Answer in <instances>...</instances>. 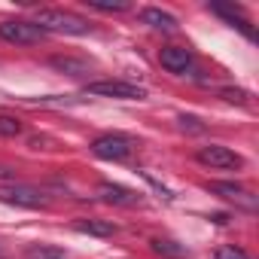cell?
Segmentation results:
<instances>
[{
    "instance_id": "4fadbf2b",
    "label": "cell",
    "mask_w": 259,
    "mask_h": 259,
    "mask_svg": "<svg viewBox=\"0 0 259 259\" xmlns=\"http://www.w3.org/2000/svg\"><path fill=\"white\" fill-rule=\"evenodd\" d=\"M150 247H153V253H159V256H171V259H183V256H186V250H183L180 244L168 241V238H153Z\"/></svg>"
},
{
    "instance_id": "e0dca14e",
    "label": "cell",
    "mask_w": 259,
    "mask_h": 259,
    "mask_svg": "<svg viewBox=\"0 0 259 259\" xmlns=\"http://www.w3.org/2000/svg\"><path fill=\"white\" fill-rule=\"evenodd\" d=\"M213 259H250V256L241 247H235V244H223V247L213 250Z\"/></svg>"
},
{
    "instance_id": "277c9868",
    "label": "cell",
    "mask_w": 259,
    "mask_h": 259,
    "mask_svg": "<svg viewBox=\"0 0 259 259\" xmlns=\"http://www.w3.org/2000/svg\"><path fill=\"white\" fill-rule=\"evenodd\" d=\"M195 159L204 165V168H213V171H238L244 165V159L229 150V147H220V144H210V147H201L195 153Z\"/></svg>"
},
{
    "instance_id": "3957f363",
    "label": "cell",
    "mask_w": 259,
    "mask_h": 259,
    "mask_svg": "<svg viewBox=\"0 0 259 259\" xmlns=\"http://www.w3.org/2000/svg\"><path fill=\"white\" fill-rule=\"evenodd\" d=\"M89 95H98V98H122V101H144L147 92L135 82H125V79H98V82H89L85 85Z\"/></svg>"
},
{
    "instance_id": "52a82bcc",
    "label": "cell",
    "mask_w": 259,
    "mask_h": 259,
    "mask_svg": "<svg viewBox=\"0 0 259 259\" xmlns=\"http://www.w3.org/2000/svg\"><path fill=\"white\" fill-rule=\"evenodd\" d=\"M98 198L107 201V204H116V207H135V204H141V192L128 189V186H119V183H101L98 186Z\"/></svg>"
},
{
    "instance_id": "d6986e66",
    "label": "cell",
    "mask_w": 259,
    "mask_h": 259,
    "mask_svg": "<svg viewBox=\"0 0 259 259\" xmlns=\"http://www.w3.org/2000/svg\"><path fill=\"white\" fill-rule=\"evenodd\" d=\"M4 256H7V250H4V244H0V259H4Z\"/></svg>"
},
{
    "instance_id": "ba28073f",
    "label": "cell",
    "mask_w": 259,
    "mask_h": 259,
    "mask_svg": "<svg viewBox=\"0 0 259 259\" xmlns=\"http://www.w3.org/2000/svg\"><path fill=\"white\" fill-rule=\"evenodd\" d=\"M213 195H220V198H226V201H235L238 207H244V210H253L256 207V198L244 189V186H238V183H226V180H217V183H210L207 186Z\"/></svg>"
},
{
    "instance_id": "2e32d148",
    "label": "cell",
    "mask_w": 259,
    "mask_h": 259,
    "mask_svg": "<svg viewBox=\"0 0 259 259\" xmlns=\"http://www.w3.org/2000/svg\"><path fill=\"white\" fill-rule=\"evenodd\" d=\"M22 132H25L22 119H16L10 113H0V138H19Z\"/></svg>"
},
{
    "instance_id": "8fae6325",
    "label": "cell",
    "mask_w": 259,
    "mask_h": 259,
    "mask_svg": "<svg viewBox=\"0 0 259 259\" xmlns=\"http://www.w3.org/2000/svg\"><path fill=\"white\" fill-rule=\"evenodd\" d=\"M73 229L82 235H95V238H113L119 232V226L113 220H76Z\"/></svg>"
},
{
    "instance_id": "6da1fadb",
    "label": "cell",
    "mask_w": 259,
    "mask_h": 259,
    "mask_svg": "<svg viewBox=\"0 0 259 259\" xmlns=\"http://www.w3.org/2000/svg\"><path fill=\"white\" fill-rule=\"evenodd\" d=\"M34 25L43 31V34H70V37H82L89 34V22L73 16V13H64V10H40Z\"/></svg>"
},
{
    "instance_id": "7c38bea8",
    "label": "cell",
    "mask_w": 259,
    "mask_h": 259,
    "mask_svg": "<svg viewBox=\"0 0 259 259\" xmlns=\"http://www.w3.org/2000/svg\"><path fill=\"white\" fill-rule=\"evenodd\" d=\"M49 64L58 67V70H64V73H70V76H85L89 73V64L85 61H76V58H67V55H55Z\"/></svg>"
},
{
    "instance_id": "5b68a950",
    "label": "cell",
    "mask_w": 259,
    "mask_h": 259,
    "mask_svg": "<svg viewBox=\"0 0 259 259\" xmlns=\"http://www.w3.org/2000/svg\"><path fill=\"white\" fill-rule=\"evenodd\" d=\"M46 34L34 25V22H22V19H7L0 22V40L7 43H16V46H31V43H40Z\"/></svg>"
},
{
    "instance_id": "30bf717a",
    "label": "cell",
    "mask_w": 259,
    "mask_h": 259,
    "mask_svg": "<svg viewBox=\"0 0 259 259\" xmlns=\"http://www.w3.org/2000/svg\"><path fill=\"white\" fill-rule=\"evenodd\" d=\"M141 22L150 25L153 31H165V34L177 31V19H174L171 13L159 10V7H144V10H141Z\"/></svg>"
},
{
    "instance_id": "7a4b0ae2",
    "label": "cell",
    "mask_w": 259,
    "mask_h": 259,
    "mask_svg": "<svg viewBox=\"0 0 259 259\" xmlns=\"http://www.w3.org/2000/svg\"><path fill=\"white\" fill-rule=\"evenodd\" d=\"M92 153L104 162H125L128 156L135 153V141L128 135H119V132H110V135H101L92 141Z\"/></svg>"
},
{
    "instance_id": "ac0fdd59",
    "label": "cell",
    "mask_w": 259,
    "mask_h": 259,
    "mask_svg": "<svg viewBox=\"0 0 259 259\" xmlns=\"http://www.w3.org/2000/svg\"><path fill=\"white\" fill-rule=\"evenodd\" d=\"M220 98H226V101H232V104H244V101H247V92H244V89H223Z\"/></svg>"
},
{
    "instance_id": "9c48e42d",
    "label": "cell",
    "mask_w": 259,
    "mask_h": 259,
    "mask_svg": "<svg viewBox=\"0 0 259 259\" xmlns=\"http://www.w3.org/2000/svg\"><path fill=\"white\" fill-rule=\"evenodd\" d=\"M159 64L168 70V73H186L192 67V52L186 46H165L159 52Z\"/></svg>"
},
{
    "instance_id": "8992f818",
    "label": "cell",
    "mask_w": 259,
    "mask_h": 259,
    "mask_svg": "<svg viewBox=\"0 0 259 259\" xmlns=\"http://www.w3.org/2000/svg\"><path fill=\"white\" fill-rule=\"evenodd\" d=\"M0 201L4 204H16V207H43L46 204V195L34 186H22V183H10V186H0Z\"/></svg>"
},
{
    "instance_id": "5bb4252c",
    "label": "cell",
    "mask_w": 259,
    "mask_h": 259,
    "mask_svg": "<svg viewBox=\"0 0 259 259\" xmlns=\"http://www.w3.org/2000/svg\"><path fill=\"white\" fill-rule=\"evenodd\" d=\"M25 259H67V253L58 247H49V244H31L25 250Z\"/></svg>"
},
{
    "instance_id": "9a60e30c",
    "label": "cell",
    "mask_w": 259,
    "mask_h": 259,
    "mask_svg": "<svg viewBox=\"0 0 259 259\" xmlns=\"http://www.w3.org/2000/svg\"><path fill=\"white\" fill-rule=\"evenodd\" d=\"M85 7L98 10V13H125V10H132L128 0H85Z\"/></svg>"
}]
</instances>
